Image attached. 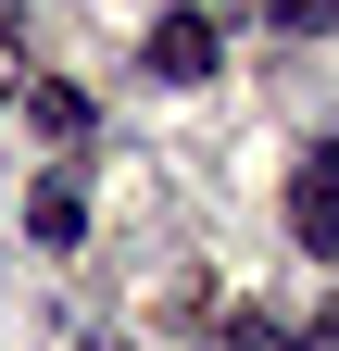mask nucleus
Segmentation results:
<instances>
[{
    "label": "nucleus",
    "mask_w": 339,
    "mask_h": 351,
    "mask_svg": "<svg viewBox=\"0 0 339 351\" xmlns=\"http://www.w3.org/2000/svg\"><path fill=\"white\" fill-rule=\"evenodd\" d=\"M214 51H226V38H214V25H201V13H163V25H151V51H139V63H151L163 88H201V75H214Z\"/></svg>",
    "instance_id": "2"
},
{
    "label": "nucleus",
    "mask_w": 339,
    "mask_h": 351,
    "mask_svg": "<svg viewBox=\"0 0 339 351\" xmlns=\"http://www.w3.org/2000/svg\"><path fill=\"white\" fill-rule=\"evenodd\" d=\"M13 88H25V51H13V25H0V101H13Z\"/></svg>",
    "instance_id": "7"
},
{
    "label": "nucleus",
    "mask_w": 339,
    "mask_h": 351,
    "mask_svg": "<svg viewBox=\"0 0 339 351\" xmlns=\"http://www.w3.org/2000/svg\"><path fill=\"white\" fill-rule=\"evenodd\" d=\"M289 239L314 263L339 251V151H302V176H289Z\"/></svg>",
    "instance_id": "1"
},
{
    "label": "nucleus",
    "mask_w": 339,
    "mask_h": 351,
    "mask_svg": "<svg viewBox=\"0 0 339 351\" xmlns=\"http://www.w3.org/2000/svg\"><path fill=\"white\" fill-rule=\"evenodd\" d=\"M25 226H38V251H75V239H89V189H75V176H38Z\"/></svg>",
    "instance_id": "3"
},
{
    "label": "nucleus",
    "mask_w": 339,
    "mask_h": 351,
    "mask_svg": "<svg viewBox=\"0 0 339 351\" xmlns=\"http://www.w3.org/2000/svg\"><path fill=\"white\" fill-rule=\"evenodd\" d=\"M25 113H38V138H89V101L51 88V75H25Z\"/></svg>",
    "instance_id": "4"
},
{
    "label": "nucleus",
    "mask_w": 339,
    "mask_h": 351,
    "mask_svg": "<svg viewBox=\"0 0 339 351\" xmlns=\"http://www.w3.org/2000/svg\"><path fill=\"white\" fill-rule=\"evenodd\" d=\"M214 351H289V339H277L264 314H226V339H214Z\"/></svg>",
    "instance_id": "6"
},
{
    "label": "nucleus",
    "mask_w": 339,
    "mask_h": 351,
    "mask_svg": "<svg viewBox=\"0 0 339 351\" xmlns=\"http://www.w3.org/2000/svg\"><path fill=\"white\" fill-rule=\"evenodd\" d=\"M264 13H277L289 38H327V25H339V0H264Z\"/></svg>",
    "instance_id": "5"
}]
</instances>
